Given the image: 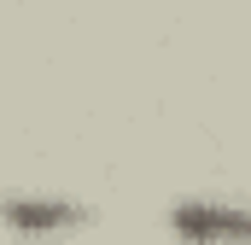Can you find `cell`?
I'll return each mask as SVG.
<instances>
[{
    "label": "cell",
    "mask_w": 251,
    "mask_h": 245,
    "mask_svg": "<svg viewBox=\"0 0 251 245\" xmlns=\"http://www.w3.org/2000/svg\"><path fill=\"white\" fill-rule=\"evenodd\" d=\"M170 222H176V234L193 240V245H234L246 234V216L228 210V204H181Z\"/></svg>",
    "instance_id": "obj_1"
},
{
    "label": "cell",
    "mask_w": 251,
    "mask_h": 245,
    "mask_svg": "<svg viewBox=\"0 0 251 245\" xmlns=\"http://www.w3.org/2000/svg\"><path fill=\"white\" fill-rule=\"evenodd\" d=\"M6 222H12L18 234H53V228L82 222V210H76V204H35V198H12V204H6Z\"/></svg>",
    "instance_id": "obj_2"
}]
</instances>
